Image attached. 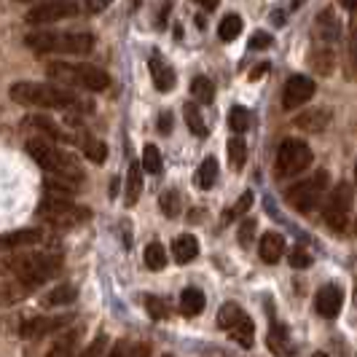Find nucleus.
<instances>
[{"mask_svg":"<svg viewBox=\"0 0 357 357\" xmlns=\"http://www.w3.org/2000/svg\"><path fill=\"white\" fill-rule=\"evenodd\" d=\"M328 121H331V113H325V110H309V113H301L296 119V126L309 129V132H320V129H325Z\"/></svg>","mask_w":357,"mask_h":357,"instance_id":"393cba45","label":"nucleus"},{"mask_svg":"<svg viewBox=\"0 0 357 357\" xmlns=\"http://www.w3.org/2000/svg\"><path fill=\"white\" fill-rule=\"evenodd\" d=\"M38 218L46 220L54 229H73L84 220H89V210L86 207H75L70 199L62 197H49L38 204Z\"/></svg>","mask_w":357,"mask_h":357,"instance_id":"39448f33","label":"nucleus"},{"mask_svg":"<svg viewBox=\"0 0 357 357\" xmlns=\"http://www.w3.org/2000/svg\"><path fill=\"white\" fill-rule=\"evenodd\" d=\"M145 266L153 268V271H161V268L167 266V250H164V245L151 242V245L145 248Z\"/></svg>","mask_w":357,"mask_h":357,"instance_id":"2f4dec72","label":"nucleus"},{"mask_svg":"<svg viewBox=\"0 0 357 357\" xmlns=\"http://www.w3.org/2000/svg\"><path fill=\"white\" fill-rule=\"evenodd\" d=\"M161 204V213L167 215V218H178L180 215V194L178 191H164L159 199Z\"/></svg>","mask_w":357,"mask_h":357,"instance_id":"e433bc0d","label":"nucleus"},{"mask_svg":"<svg viewBox=\"0 0 357 357\" xmlns=\"http://www.w3.org/2000/svg\"><path fill=\"white\" fill-rule=\"evenodd\" d=\"M113 0H89V8L91 11H102V8H107Z\"/></svg>","mask_w":357,"mask_h":357,"instance_id":"49530a36","label":"nucleus"},{"mask_svg":"<svg viewBox=\"0 0 357 357\" xmlns=\"http://www.w3.org/2000/svg\"><path fill=\"white\" fill-rule=\"evenodd\" d=\"M325 188H328V172H317V175H312V178L301 180L298 185L287 188L285 199L296 213L309 215L320 207L322 197H325Z\"/></svg>","mask_w":357,"mask_h":357,"instance_id":"0eeeda50","label":"nucleus"},{"mask_svg":"<svg viewBox=\"0 0 357 357\" xmlns=\"http://www.w3.org/2000/svg\"><path fill=\"white\" fill-rule=\"evenodd\" d=\"M352 202H355V191L349 183H339L331 197L325 202V210H322V218L325 223L333 229L336 234H344L347 226H349V215H352Z\"/></svg>","mask_w":357,"mask_h":357,"instance_id":"1a4fd4ad","label":"nucleus"},{"mask_svg":"<svg viewBox=\"0 0 357 357\" xmlns=\"http://www.w3.org/2000/svg\"><path fill=\"white\" fill-rule=\"evenodd\" d=\"M242 36V17H236V14H229V17L220 19V24H218V38L220 40H234V38Z\"/></svg>","mask_w":357,"mask_h":357,"instance_id":"cd10ccee","label":"nucleus"},{"mask_svg":"<svg viewBox=\"0 0 357 357\" xmlns=\"http://www.w3.org/2000/svg\"><path fill=\"white\" fill-rule=\"evenodd\" d=\"M317 33H320V40H325V43L339 40L341 24L339 19H336V14H333V8H325L322 17H317Z\"/></svg>","mask_w":357,"mask_h":357,"instance_id":"6ab92c4d","label":"nucleus"},{"mask_svg":"<svg viewBox=\"0 0 357 357\" xmlns=\"http://www.w3.org/2000/svg\"><path fill=\"white\" fill-rule=\"evenodd\" d=\"M148 68H151V78H153V84H156V89L159 91H172L175 89V70L169 68V62L161 56V52H151L148 56Z\"/></svg>","mask_w":357,"mask_h":357,"instance_id":"4468645a","label":"nucleus"},{"mask_svg":"<svg viewBox=\"0 0 357 357\" xmlns=\"http://www.w3.org/2000/svg\"><path fill=\"white\" fill-rule=\"evenodd\" d=\"M143 164H137V161H132L129 164V178H126V207H132V204H137V199H140V191H143Z\"/></svg>","mask_w":357,"mask_h":357,"instance_id":"aec40b11","label":"nucleus"},{"mask_svg":"<svg viewBox=\"0 0 357 357\" xmlns=\"http://www.w3.org/2000/svg\"><path fill=\"white\" fill-rule=\"evenodd\" d=\"M341 304H344V290L339 285H325L314 296V309L325 320H333L341 312Z\"/></svg>","mask_w":357,"mask_h":357,"instance_id":"f8f14e48","label":"nucleus"},{"mask_svg":"<svg viewBox=\"0 0 357 357\" xmlns=\"http://www.w3.org/2000/svg\"><path fill=\"white\" fill-rule=\"evenodd\" d=\"M355 183H357V161H355Z\"/></svg>","mask_w":357,"mask_h":357,"instance_id":"3c124183","label":"nucleus"},{"mask_svg":"<svg viewBox=\"0 0 357 357\" xmlns=\"http://www.w3.org/2000/svg\"><path fill=\"white\" fill-rule=\"evenodd\" d=\"M78 145H81V151H84V156L94 164H102L107 159V148L105 143H100L97 137H89V135H81L78 137Z\"/></svg>","mask_w":357,"mask_h":357,"instance_id":"5701e85b","label":"nucleus"},{"mask_svg":"<svg viewBox=\"0 0 357 357\" xmlns=\"http://www.w3.org/2000/svg\"><path fill=\"white\" fill-rule=\"evenodd\" d=\"M197 183L199 188H204V191H210L218 183V159L215 156H207V159L202 161V167H199L197 172Z\"/></svg>","mask_w":357,"mask_h":357,"instance_id":"b1692460","label":"nucleus"},{"mask_svg":"<svg viewBox=\"0 0 357 357\" xmlns=\"http://www.w3.org/2000/svg\"><path fill=\"white\" fill-rule=\"evenodd\" d=\"M46 75L56 84L68 86H84L89 91H105L110 86V75L94 65H68V62H52Z\"/></svg>","mask_w":357,"mask_h":357,"instance_id":"7ed1b4c3","label":"nucleus"},{"mask_svg":"<svg viewBox=\"0 0 357 357\" xmlns=\"http://www.w3.org/2000/svg\"><path fill=\"white\" fill-rule=\"evenodd\" d=\"M197 3H199V6H202V8H204V11H215L220 0H197Z\"/></svg>","mask_w":357,"mask_h":357,"instance_id":"de8ad7c7","label":"nucleus"},{"mask_svg":"<svg viewBox=\"0 0 357 357\" xmlns=\"http://www.w3.org/2000/svg\"><path fill=\"white\" fill-rule=\"evenodd\" d=\"M229 161H231L234 169H242L245 161H248V145H245V140L239 135L229 140Z\"/></svg>","mask_w":357,"mask_h":357,"instance_id":"f704fd0d","label":"nucleus"},{"mask_svg":"<svg viewBox=\"0 0 357 357\" xmlns=\"http://www.w3.org/2000/svg\"><path fill=\"white\" fill-rule=\"evenodd\" d=\"M43 185H46V194H49V197L73 199L78 194L81 178H75V175H62V172H46Z\"/></svg>","mask_w":357,"mask_h":357,"instance_id":"2eb2a0df","label":"nucleus"},{"mask_svg":"<svg viewBox=\"0 0 357 357\" xmlns=\"http://www.w3.org/2000/svg\"><path fill=\"white\" fill-rule=\"evenodd\" d=\"M258 252L266 264H277L285 252V236L280 231H266L261 236V245H258Z\"/></svg>","mask_w":357,"mask_h":357,"instance_id":"dca6fc26","label":"nucleus"},{"mask_svg":"<svg viewBox=\"0 0 357 357\" xmlns=\"http://www.w3.org/2000/svg\"><path fill=\"white\" fill-rule=\"evenodd\" d=\"M229 336H231L239 347L250 349L252 344H255V322H252L250 317H242V320L236 322L231 331H229Z\"/></svg>","mask_w":357,"mask_h":357,"instance_id":"4be33fe9","label":"nucleus"},{"mask_svg":"<svg viewBox=\"0 0 357 357\" xmlns=\"http://www.w3.org/2000/svg\"><path fill=\"white\" fill-rule=\"evenodd\" d=\"M242 317H248V314H245V309L239 304H223L220 312H218V325H220L223 331H231Z\"/></svg>","mask_w":357,"mask_h":357,"instance_id":"bb28decb","label":"nucleus"},{"mask_svg":"<svg viewBox=\"0 0 357 357\" xmlns=\"http://www.w3.org/2000/svg\"><path fill=\"white\" fill-rule=\"evenodd\" d=\"M250 204H252V194L248 191V194H242V197H239V202H236V204H234L231 210H229V215H226V220H234V218L245 215L248 210H250Z\"/></svg>","mask_w":357,"mask_h":357,"instance_id":"ea45409f","label":"nucleus"},{"mask_svg":"<svg viewBox=\"0 0 357 357\" xmlns=\"http://www.w3.org/2000/svg\"><path fill=\"white\" fill-rule=\"evenodd\" d=\"M145 309H148V314H151L153 320H167V317H169V306L164 304L159 296H148V298H145Z\"/></svg>","mask_w":357,"mask_h":357,"instance_id":"4c0bfd02","label":"nucleus"},{"mask_svg":"<svg viewBox=\"0 0 357 357\" xmlns=\"http://www.w3.org/2000/svg\"><path fill=\"white\" fill-rule=\"evenodd\" d=\"M309 59H312V65H314L320 73L333 70V65H331V62H333V54L325 52V49H320V52H312V56H309Z\"/></svg>","mask_w":357,"mask_h":357,"instance_id":"58836bf2","label":"nucleus"},{"mask_svg":"<svg viewBox=\"0 0 357 357\" xmlns=\"http://www.w3.org/2000/svg\"><path fill=\"white\" fill-rule=\"evenodd\" d=\"M252 231H255V220H245L242 229H239V242H242V248H250Z\"/></svg>","mask_w":357,"mask_h":357,"instance_id":"79ce46f5","label":"nucleus"},{"mask_svg":"<svg viewBox=\"0 0 357 357\" xmlns=\"http://www.w3.org/2000/svg\"><path fill=\"white\" fill-rule=\"evenodd\" d=\"M180 312L185 314V317H197L204 312V293L199 290V287H185L183 293H180Z\"/></svg>","mask_w":357,"mask_h":357,"instance_id":"a211bd4d","label":"nucleus"},{"mask_svg":"<svg viewBox=\"0 0 357 357\" xmlns=\"http://www.w3.org/2000/svg\"><path fill=\"white\" fill-rule=\"evenodd\" d=\"M172 255H175L178 264H191V261L199 255V239L194 236V234H183V236H178L175 245H172Z\"/></svg>","mask_w":357,"mask_h":357,"instance_id":"f3484780","label":"nucleus"},{"mask_svg":"<svg viewBox=\"0 0 357 357\" xmlns=\"http://www.w3.org/2000/svg\"><path fill=\"white\" fill-rule=\"evenodd\" d=\"M27 124H36L38 129H40L43 135H49L52 140H62V143H68V140H70V137H68V135H65L59 126L54 124V121H49L46 116H33V119H27Z\"/></svg>","mask_w":357,"mask_h":357,"instance_id":"72a5a7b5","label":"nucleus"},{"mask_svg":"<svg viewBox=\"0 0 357 357\" xmlns=\"http://www.w3.org/2000/svg\"><path fill=\"white\" fill-rule=\"evenodd\" d=\"M287 261H290V266L293 268H309L312 266V255H309L304 248H296V250L290 252V258H287Z\"/></svg>","mask_w":357,"mask_h":357,"instance_id":"a19ab883","label":"nucleus"},{"mask_svg":"<svg viewBox=\"0 0 357 357\" xmlns=\"http://www.w3.org/2000/svg\"><path fill=\"white\" fill-rule=\"evenodd\" d=\"M43 242V231L38 229H24V231H11L3 236V248L11 250V248H24V245H38Z\"/></svg>","mask_w":357,"mask_h":357,"instance_id":"412c9836","label":"nucleus"},{"mask_svg":"<svg viewBox=\"0 0 357 357\" xmlns=\"http://www.w3.org/2000/svg\"><path fill=\"white\" fill-rule=\"evenodd\" d=\"M309 164H312V148L304 140L287 137V140H282L280 151H277L274 175L277 178H293V175H301Z\"/></svg>","mask_w":357,"mask_h":357,"instance_id":"6e6552de","label":"nucleus"},{"mask_svg":"<svg viewBox=\"0 0 357 357\" xmlns=\"http://www.w3.org/2000/svg\"><path fill=\"white\" fill-rule=\"evenodd\" d=\"M151 349H145V347H132V344H119L116 349H113V355H148Z\"/></svg>","mask_w":357,"mask_h":357,"instance_id":"37998d69","label":"nucleus"},{"mask_svg":"<svg viewBox=\"0 0 357 357\" xmlns=\"http://www.w3.org/2000/svg\"><path fill=\"white\" fill-rule=\"evenodd\" d=\"M70 317H30L19 325V333L24 339H40V336H49L54 331L65 328Z\"/></svg>","mask_w":357,"mask_h":357,"instance_id":"ddd939ff","label":"nucleus"},{"mask_svg":"<svg viewBox=\"0 0 357 357\" xmlns=\"http://www.w3.org/2000/svg\"><path fill=\"white\" fill-rule=\"evenodd\" d=\"M268 349L271 352H290V347H287V331L282 325H271V331H268Z\"/></svg>","mask_w":357,"mask_h":357,"instance_id":"c9c22d12","label":"nucleus"},{"mask_svg":"<svg viewBox=\"0 0 357 357\" xmlns=\"http://www.w3.org/2000/svg\"><path fill=\"white\" fill-rule=\"evenodd\" d=\"M349 49H352V59L357 65V30H352V40H349Z\"/></svg>","mask_w":357,"mask_h":357,"instance_id":"09e8293b","label":"nucleus"},{"mask_svg":"<svg viewBox=\"0 0 357 357\" xmlns=\"http://www.w3.org/2000/svg\"><path fill=\"white\" fill-rule=\"evenodd\" d=\"M6 266H8V271L17 280L27 282L30 287H36L59 274L62 258L52 255V252H30V255H14V258H8Z\"/></svg>","mask_w":357,"mask_h":357,"instance_id":"f03ea898","label":"nucleus"},{"mask_svg":"<svg viewBox=\"0 0 357 357\" xmlns=\"http://www.w3.org/2000/svg\"><path fill=\"white\" fill-rule=\"evenodd\" d=\"M183 113H185V124H188V129H191L197 137H207L210 129H207V121H204L202 113H199V105H191V102H188V105L183 107Z\"/></svg>","mask_w":357,"mask_h":357,"instance_id":"c85d7f7f","label":"nucleus"},{"mask_svg":"<svg viewBox=\"0 0 357 357\" xmlns=\"http://www.w3.org/2000/svg\"><path fill=\"white\" fill-rule=\"evenodd\" d=\"M317 91V84L309 75H293L287 78L285 94H282V107L285 110H296L298 105H306Z\"/></svg>","mask_w":357,"mask_h":357,"instance_id":"9b49d317","label":"nucleus"},{"mask_svg":"<svg viewBox=\"0 0 357 357\" xmlns=\"http://www.w3.org/2000/svg\"><path fill=\"white\" fill-rule=\"evenodd\" d=\"M81 11L78 0H46L36 8L27 11V22L30 24H49V22H59V19H70Z\"/></svg>","mask_w":357,"mask_h":357,"instance_id":"9d476101","label":"nucleus"},{"mask_svg":"<svg viewBox=\"0 0 357 357\" xmlns=\"http://www.w3.org/2000/svg\"><path fill=\"white\" fill-rule=\"evenodd\" d=\"M27 153H30L46 172H62V175H75V178H81L78 164H75L62 148H56L52 140H43V137L27 140Z\"/></svg>","mask_w":357,"mask_h":357,"instance_id":"423d86ee","label":"nucleus"},{"mask_svg":"<svg viewBox=\"0 0 357 357\" xmlns=\"http://www.w3.org/2000/svg\"><path fill=\"white\" fill-rule=\"evenodd\" d=\"M143 169L148 175H161V169H164V161H161V153L159 148L153 143H148L143 148Z\"/></svg>","mask_w":357,"mask_h":357,"instance_id":"c756f323","label":"nucleus"},{"mask_svg":"<svg viewBox=\"0 0 357 357\" xmlns=\"http://www.w3.org/2000/svg\"><path fill=\"white\" fill-rule=\"evenodd\" d=\"M191 94H194V100H199L202 105H210L215 97L213 81H210L207 75H197V78L191 81Z\"/></svg>","mask_w":357,"mask_h":357,"instance_id":"a878e982","label":"nucleus"},{"mask_svg":"<svg viewBox=\"0 0 357 357\" xmlns=\"http://www.w3.org/2000/svg\"><path fill=\"white\" fill-rule=\"evenodd\" d=\"M11 100L19 105H36V107H70L81 105V97L70 91L68 86H52V84H36V81H19L11 86ZM89 105V102H84ZM81 105V107H84Z\"/></svg>","mask_w":357,"mask_h":357,"instance_id":"f257e3e1","label":"nucleus"},{"mask_svg":"<svg viewBox=\"0 0 357 357\" xmlns=\"http://www.w3.org/2000/svg\"><path fill=\"white\" fill-rule=\"evenodd\" d=\"M271 46V36L268 33H252L250 49H268Z\"/></svg>","mask_w":357,"mask_h":357,"instance_id":"c03bdc74","label":"nucleus"},{"mask_svg":"<svg viewBox=\"0 0 357 357\" xmlns=\"http://www.w3.org/2000/svg\"><path fill=\"white\" fill-rule=\"evenodd\" d=\"M17 3H24V0H17Z\"/></svg>","mask_w":357,"mask_h":357,"instance_id":"603ef678","label":"nucleus"},{"mask_svg":"<svg viewBox=\"0 0 357 357\" xmlns=\"http://www.w3.org/2000/svg\"><path fill=\"white\" fill-rule=\"evenodd\" d=\"M30 49L40 54H89L94 49L91 33H30L24 38Z\"/></svg>","mask_w":357,"mask_h":357,"instance_id":"20e7f679","label":"nucleus"},{"mask_svg":"<svg viewBox=\"0 0 357 357\" xmlns=\"http://www.w3.org/2000/svg\"><path fill=\"white\" fill-rule=\"evenodd\" d=\"M159 132L161 135H169L172 132V116L169 113H161L159 116Z\"/></svg>","mask_w":357,"mask_h":357,"instance_id":"a18cd8bd","label":"nucleus"},{"mask_svg":"<svg viewBox=\"0 0 357 357\" xmlns=\"http://www.w3.org/2000/svg\"><path fill=\"white\" fill-rule=\"evenodd\" d=\"M250 110L242 105H234L231 113H229V126H231V132H236V135H242V132H248L250 129Z\"/></svg>","mask_w":357,"mask_h":357,"instance_id":"7c9ffc66","label":"nucleus"},{"mask_svg":"<svg viewBox=\"0 0 357 357\" xmlns=\"http://www.w3.org/2000/svg\"><path fill=\"white\" fill-rule=\"evenodd\" d=\"M78 298V290H75V285H59L54 287L52 293L46 296V304L49 306H62V304H73Z\"/></svg>","mask_w":357,"mask_h":357,"instance_id":"473e14b6","label":"nucleus"},{"mask_svg":"<svg viewBox=\"0 0 357 357\" xmlns=\"http://www.w3.org/2000/svg\"><path fill=\"white\" fill-rule=\"evenodd\" d=\"M344 8H357V0H339Z\"/></svg>","mask_w":357,"mask_h":357,"instance_id":"8fccbe9b","label":"nucleus"}]
</instances>
